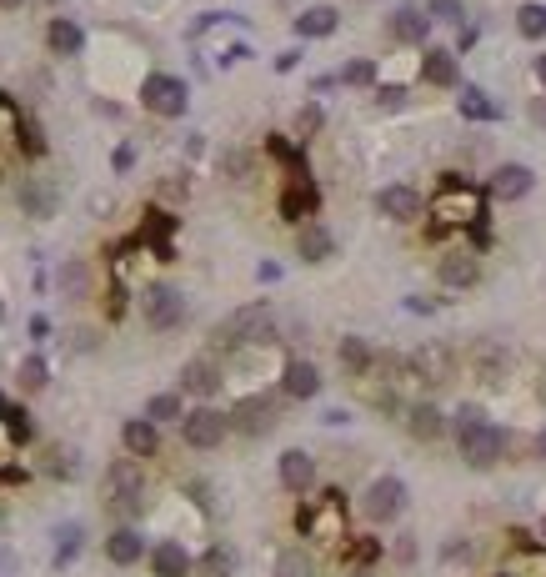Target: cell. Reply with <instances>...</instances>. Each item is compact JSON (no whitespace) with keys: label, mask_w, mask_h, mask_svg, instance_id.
Wrapping results in <instances>:
<instances>
[{"label":"cell","mask_w":546,"mask_h":577,"mask_svg":"<svg viewBox=\"0 0 546 577\" xmlns=\"http://www.w3.org/2000/svg\"><path fill=\"white\" fill-rule=\"evenodd\" d=\"M226 417H231V432H241V437H266V432H276V422H281V392H251V397H241Z\"/></svg>","instance_id":"cell-2"},{"label":"cell","mask_w":546,"mask_h":577,"mask_svg":"<svg viewBox=\"0 0 546 577\" xmlns=\"http://www.w3.org/2000/svg\"><path fill=\"white\" fill-rule=\"evenodd\" d=\"M141 106L151 111V116H166V121H176V116H186V106H191V91H186V81L181 76H146L141 81Z\"/></svg>","instance_id":"cell-6"},{"label":"cell","mask_w":546,"mask_h":577,"mask_svg":"<svg viewBox=\"0 0 546 577\" xmlns=\"http://www.w3.org/2000/svg\"><path fill=\"white\" fill-rule=\"evenodd\" d=\"M16 382H21V392H41V387L51 382L46 357H26V362H21V372H16Z\"/></svg>","instance_id":"cell-39"},{"label":"cell","mask_w":546,"mask_h":577,"mask_svg":"<svg viewBox=\"0 0 546 577\" xmlns=\"http://www.w3.org/2000/svg\"><path fill=\"white\" fill-rule=\"evenodd\" d=\"M211 342L221 347V352H236V347H266V342H276V307L271 302H246V307H236L216 332H211Z\"/></svg>","instance_id":"cell-1"},{"label":"cell","mask_w":546,"mask_h":577,"mask_svg":"<svg viewBox=\"0 0 546 577\" xmlns=\"http://www.w3.org/2000/svg\"><path fill=\"white\" fill-rule=\"evenodd\" d=\"M106 557H111L116 567H131V562L146 557V537H141L136 527H116V532L106 537Z\"/></svg>","instance_id":"cell-27"},{"label":"cell","mask_w":546,"mask_h":577,"mask_svg":"<svg viewBox=\"0 0 546 577\" xmlns=\"http://www.w3.org/2000/svg\"><path fill=\"white\" fill-rule=\"evenodd\" d=\"M141 492H146L141 462H136V457H116V462L106 467V477H101V497H106V507H116V512H136V507H141Z\"/></svg>","instance_id":"cell-3"},{"label":"cell","mask_w":546,"mask_h":577,"mask_svg":"<svg viewBox=\"0 0 546 577\" xmlns=\"http://www.w3.org/2000/svg\"><path fill=\"white\" fill-rule=\"evenodd\" d=\"M161 196H186V181H161Z\"/></svg>","instance_id":"cell-53"},{"label":"cell","mask_w":546,"mask_h":577,"mask_svg":"<svg viewBox=\"0 0 546 577\" xmlns=\"http://www.w3.org/2000/svg\"><path fill=\"white\" fill-rule=\"evenodd\" d=\"M426 16H431V21H446V26H461V21H466V6H461V0H431Z\"/></svg>","instance_id":"cell-42"},{"label":"cell","mask_w":546,"mask_h":577,"mask_svg":"<svg viewBox=\"0 0 546 577\" xmlns=\"http://www.w3.org/2000/svg\"><path fill=\"white\" fill-rule=\"evenodd\" d=\"M226 437H231V417L216 412L211 402H201V407H191V412L181 417V442L196 447V452H211V447H221Z\"/></svg>","instance_id":"cell-5"},{"label":"cell","mask_w":546,"mask_h":577,"mask_svg":"<svg viewBox=\"0 0 546 577\" xmlns=\"http://www.w3.org/2000/svg\"><path fill=\"white\" fill-rule=\"evenodd\" d=\"M346 577H371V572H366V567H356V572H346Z\"/></svg>","instance_id":"cell-57"},{"label":"cell","mask_w":546,"mask_h":577,"mask_svg":"<svg viewBox=\"0 0 546 577\" xmlns=\"http://www.w3.org/2000/svg\"><path fill=\"white\" fill-rule=\"evenodd\" d=\"M531 452H536V457H541V462H546V427H541V432H536V442H531Z\"/></svg>","instance_id":"cell-54"},{"label":"cell","mask_w":546,"mask_h":577,"mask_svg":"<svg viewBox=\"0 0 546 577\" xmlns=\"http://www.w3.org/2000/svg\"><path fill=\"white\" fill-rule=\"evenodd\" d=\"M541 537H546V512H541Z\"/></svg>","instance_id":"cell-59"},{"label":"cell","mask_w":546,"mask_h":577,"mask_svg":"<svg viewBox=\"0 0 546 577\" xmlns=\"http://www.w3.org/2000/svg\"><path fill=\"white\" fill-rule=\"evenodd\" d=\"M371 402H376V412H386V417H396V412H401V397H396L391 387H381V392H376Z\"/></svg>","instance_id":"cell-48"},{"label":"cell","mask_w":546,"mask_h":577,"mask_svg":"<svg viewBox=\"0 0 546 577\" xmlns=\"http://www.w3.org/2000/svg\"><path fill=\"white\" fill-rule=\"evenodd\" d=\"M406 372L411 377H421V382H451V372H456V357H451V347H421V352H411V362H406Z\"/></svg>","instance_id":"cell-16"},{"label":"cell","mask_w":546,"mask_h":577,"mask_svg":"<svg viewBox=\"0 0 546 577\" xmlns=\"http://www.w3.org/2000/svg\"><path fill=\"white\" fill-rule=\"evenodd\" d=\"M436 276H441V286H451V292H471V286L481 281V261H476V251H446L441 256V266H436Z\"/></svg>","instance_id":"cell-15"},{"label":"cell","mask_w":546,"mask_h":577,"mask_svg":"<svg viewBox=\"0 0 546 577\" xmlns=\"http://www.w3.org/2000/svg\"><path fill=\"white\" fill-rule=\"evenodd\" d=\"M31 337L46 342V337H51V322H46V317H31Z\"/></svg>","instance_id":"cell-52"},{"label":"cell","mask_w":546,"mask_h":577,"mask_svg":"<svg viewBox=\"0 0 546 577\" xmlns=\"http://www.w3.org/2000/svg\"><path fill=\"white\" fill-rule=\"evenodd\" d=\"M11 136H21V116H16V106L0 96V146L11 151Z\"/></svg>","instance_id":"cell-44"},{"label":"cell","mask_w":546,"mask_h":577,"mask_svg":"<svg viewBox=\"0 0 546 577\" xmlns=\"http://www.w3.org/2000/svg\"><path fill=\"white\" fill-rule=\"evenodd\" d=\"M541 402H546V372H541Z\"/></svg>","instance_id":"cell-58"},{"label":"cell","mask_w":546,"mask_h":577,"mask_svg":"<svg viewBox=\"0 0 546 577\" xmlns=\"http://www.w3.org/2000/svg\"><path fill=\"white\" fill-rule=\"evenodd\" d=\"M481 422H486V412H481L476 402H461L456 417H451V437H466V432H476Z\"/></svg>","instance_id":"cell-41"},{"label":"cell","mask_w":546,"mask_h":577,"mask_svg":"<svg viewBox=\"0 0 546 577\" xmlns=\"http://www.w3.org/2000/svg\"><path fill=\"white\" fill-rule=\"evenodd\" d=\"M111 161H116V171H131V161H136V151H131V146H116V156H111Z\"/></svg>","instance_id":"cell-49"},{"label":"cell","mask_w":546,"mask_h":577,"mask_svg":"<svg viewBox=\"0 0 546 577\" xmlns=\"http://www.w3.org/2000/svg\"><path fill=\"white\" fill-rule=\"evenodd\" d=\"M141 307H146L151 332H176L186 322V297L176 292V286H151V292L141 297Z\"/></svg>","instance_id":"cell-9"},{"label":"cell","mask_w":546,"mask_h":577,"mask_svg":"<svg viewBox=\"0 0 546 577\" xmlns=\"http://www.w3.org/2000/svg\"><path fill=\"white\" fill-rule=\"evenodd\" d=\"M296 527L301 532H326V537H341L346 532V507H341V492H326L321 507H301L296 512Z\"/></svg>","instance_id":"cell-11"},{"label":"cell","mask_w":546,"mask_h":577,"mask_svg":"<svg viewBox=\"0 0 546 577\" xmlns=\"http://www.w3.org/2000/svg\"><path fill=\"white\" fill-rule=\"evenodd\" d=\"M456 452H461V462H466V467L486 472V467H496V462L511 452V432H506V427H496V422H481L476 432L456 437Z\"/></svg>","instance_id":"cell-4"},{"label":"cell","mask_w":546,"mask_h":577,"mask_svg":"<svg viewBox=\"0 0 546 577\" xmlns=\"http://www.w3.org/2000/svg\"><path fill=\"white\" fill-rule=\"evenodd\" d=\"M406 432H411L416 442H436V437L446 432V412H441L436 402H416V407H406Z\"/></svg>","instance_id":"cell-26"},{"label":"cell","mask_w":546,"mask_h":577,"mask_svg":"<svg viewBox=\"0 0 546 577\" xmlns=\"http://www.w3.org/2000/svg\"><path fill=\"white\" fill-rule=\"evenodd\" d=\"M376 211H381L386 221H416V216H421V196H416L411 186H381V191H376Z\"/></svg>","instance_id":"cell-19"},{"label":"cell","mask_w":546,"mask_h":577,"mask_svg":"<svg viewBox=\"0 0 546 577\" xmlns=\"http://www.w3.org/2000/svg\"><path fill=\"white\" fill-rule=\"evenodd\" d=\"M56 286H61V297H66V302H86V297H91V286H96V271H91V261H86V256H71V261H61V271H56Z\"/></svg>","instance_id":"cell-18"},{"label":"cell","mask_w":546,"mask_h":577,"mask_svg":"<svg viewBox=\"0 0 546 577\" xmlns=\"http://www.w3.org/2000/svg\"><path fill=\"white\" fill-rule=\"evenodd\" d=\"M321 121H326L321 106H301V111H296V141H311V136L321 131Z\"/></svg>","instance_id":"cell-43"},{"label":"cell","mask_w":546,"mask_h":577,"mask_svg":"<svg viewBox=\"0 0 546 577\" xmlns=\"http://www.w3.org/2000/svg\"><path fill=\"white\" fill-rule=\"evenodd\" d=\"M296 61H301V51H281V56H276V71H296Z\"/></svg>","instance_id":"cell-51"},{"label":"cell","mask_w":546,"mask_h":577,"mask_svg":"<svg viewBox=\"0 0 546 577\" xmlns=\"http://www.w3.org/2000/svg\"><path fill=\"white\" fill-rule=\"evenodd\" d=\"M471 372H476L481 382H501V372H506V352H501L491 337H481V342L471 347Z\"/></svg>","instance_id":"cell-30"},{"label":"cell","mask_w":546,"mask_h":577,"mask_svg":"<svg viewBox=\"0 0 546 577\" xmlns=\"http://www.w3.org/2000/svg\"><path fill=\"white\" fill-rule=\"evenodd\" d=\"M121 442H126V457H156L161 452V427L156 422H146V417H131L126 427H121Z\"/></svg>","instance_id":"cell-21"},{"label":"cell","mask_w":546,"mask_h":577,"mask_svg":"<svg viewBox=\"0 0 546 577\" xmlns=\"http://www.w3.org/2000/svg\"><path fill=\"white\" fill-rule=\"evenodd\" d=\"M406 312H421V317H431V312H436V302H426V297H406Z\"/></svg>","instance_id":"cell-50"},{"label":"cell","mask_w":546,"mask_h":577,"mask_svg":"<svg viewBox=\"0 0 546 577\" xmlns=\"http://www.w3.org/2000/svg\"><path fill=\"white\" fill-rule=\"evenodd\" d=\"M16 201H21V211H26V216L51 221V216L61 211V186H56V181H46V176H26V181H21V191H16Z\"/></svg>","instance_id":"cell-10"},{"label":"cell","mask_w":546,"mask_h":577,"mask_svg":"<svg viewBox=\"0 0 546 577\" xmlns=\"http://www.w3.org/2000/svg\"><path fill=\"white\" fill-rule=\"evenodd\" d=\"M391 36H396L401 46H426V36H431V16L416 11V6H396V11H391Z\"/></svg>","instance_id":"cell-20"},{"label":"cell","mask_w":546,"mask_h":577,"mask_svg":"<svg viewBox=\"0 0 546 577\" xmlns=\"http://www.w3.org/2000/svg\"><path fill=\"white\" fill-rule=\"evenodd\" d=\"M421 81L426 86H441V91H451L461 76H456V51H441V46H431V51H421Z\"/></svg>","instance_id":"cell-23"},{"label":"cell","mask_w":546,"mask_h":577,"mask_svg":"<svg viewBox=\"0 0 546 577\" xmlns=\"http://www.w3.org/2000/svg\"><path fill=\"white\" fill-rule=\"evenodd\" d=\"M321 392V372L306 362V357H291L286 367H281V397H291V402H311Z\"/></svg>","instance_id":"cell-17"},{"label":"cell","mask_w":546,"mask_h":577,"mask_svg":"<svg viewBox=\"0 0 546 577\" xmlns=\"http://www.w3.org/2000/svg\"><path fill=\"white\" fill-rule=\"evenodd\" d=\"M311 211H316V186H311L306 171H291V186H286V196H281V216H286V221H301V216H311Z\"/></svg>","instance_id":"cell-24"},{"label":"cell","mask_w":546,"mask_h":577,"mask_svg":"<svg viewBox=\"0 0 546 577\" xmlns=\"http://www.w3.org/2000/svg\"><path fill=\"white\" fill-rule=\"evenodd\" d=\"M276 577H316V562H311V552H301V547H286V552L276 557Z\"/></svg>","instance_id":"cell-38"},{"label":"cell","mask_w":546,"mask_h":577,"mask_svg":"<svg viewBox=\"0 0 546 577\" xmlns=\"http://www.w3.org/2000/svg\"><path fill=\"white\" fill-rule=\"evenodd\" d=\"M461 116H466V121H496V116H501V106H496V101H486V91H481V86H461Z\"/></svg>","instance_id":"cell-34"},{"label":"cell","mask_w":546,"mask_h":577,"mask_svg":"<svg viewBox=\"0 0 546 577\" xmlns=\"http://www.w3.org/2000/svg\"><path fill=\"white\" fill-rule=\"evenodd\" d=\"M201 577H236V547H226V542H211L206 552H201Z\"/></svg>","instance_id":"cell-33"},{"label":"cell","mask_w":546,"mask_h":577,"mask_svg":"<svg viewBox=\"0 0 546 577\" xmlns=\"http://www.w3.org/2000/svg\"><path fill=\"white\" fill-rule=\"evenodd\" d=\"M336 26H341V16H336L331 6H311V11L296 16V36H301V41H326Z\"/></svg>","instance_id":"cell-28"},{"label":"cell","mask_w":546,"mask_h":577,"mask_svg":"<svg viewBox=\"0 0 546 577\" xmlns=\"http://www.w3.org/2000/svg\"><path fill=\"white\" fill-rule=\"evenodd\" d=\"M401 507H406V482H401V477H376V482H366V492H361L366 522L386 527V522L401 517Z\"/></svg>","instance_id":"cell-7"},{"label":"cell","mask_w":546,"mask_h":577,"mask_svg":"<svg viewBox=\"0 0 546 577\" xmlns=\"http://www.w3.org/2000/svg\"><path fill=\"white\" fill-rule=\"evenodd\" d=\"M431 211L446 221V226H466V221H481V196L471 186H461L456 176L441 181V196L431 201Z\"/></svg>","instance_id":"cell-8"},{"label":"cell","mask_w":546,"mask_h":577,"mask_svg":"<svg viewBox=\"0 0 546 577\" xmlns=\"http://www.w3.org/2000/svg\"><path fill=\"white\" fill-rule=\"evenodd\" d=\"M221 171H226V181H241V176L251 171V156H246V151H226V156H221Z\"/></svg>","instance_id":"cell-46"},{"label":"cell","mask_w":546,"mask_h":577,"mask_svg":"<svg viewBox=\"0 0 546 577\" xmlns=\"http://www.w3.org/2000/svg\"><path fill=\"white\" fill-rule=\"evenodd\" d=\"M276 477H281V487H286L291 497H306V492L316 487V457L301 452V447H291V452H281Z\"/></svg>","instance_id":"cell-13"},{"label":"cell","mask_w":546,"mask_h":577,"mask_svg":"<svg viewBox=\"0 0 546 577\" xmlns=\"http://www.w3.org/2000/svg\"><path fill=\"white\" fill-rule=\"evenodd\" d=\"M186 417V407H181V392H156L151 402H146V422H181Z\"/></svg>","instance_id":"cell-35"},{"label":"cell","mask_w":546,"mask_h":577,"mask_svg":"<svg viewBox=\"0 0 546 577\" xmlns=\"http://www.w3.org/2000/svg\"><path fill=\"white\" fill-rule=\"evenodd\" d=\"M46 41H51L56 56H81V51H86V31H81L76 21H66V16H56V21L46 26Z\"/></svg>","instance_id":"cell-29"},{"label":"cell","mask_w":546,"mask_h":577,"mask_svg":"<svg viewBox=\"0 0 546 577\" xmlns=\"http://www.w3.org/2000/svg\"><path fill=\"white\" fill-rule=\"evenodd\" d=\"M336 251V236L326 231V226H316V221H306L301 231H296V256L306 261V266H321L326 256Z\"/></svg>","instance_id":"cell-25"},{"label":"cell","mask_w":546,"mask_h":577,"mask_svg":"<svg viewBox=\"0 0 546 577\" xmlns=\"http://www.w3.org/2000/svg\"><path fill=\"white\" fill-rule=\"evenodd\" d=\"M26 6V0H0V11H21Z\"/></svg>","instance_id":"cell-56"},{"label":"cell","mask_w":546,"mask_h":577,"mask_svg":"<svg viewBox=\"0 0 546 577\" xmlns=\"http://www.w3.org/2000/svg\"><path fill=\"white\" fill-rule=\"evenodd\" d=\"M516 31H521L526 41H541V36H546V6H541V0H526V6L516 11Z\"/></svg>","instance_id":"cell-37"},{"label":"cell","mask_w":546,"mask_h":577,"mask_svg":"<svg viewBox=\"0 0 546 577\" xmlns=\"http://www.w3.org/2000/svg\"><path fill=\"white\" fill-rule=\"evenodd\" d=\"M531 186H536V176H531V166H521V161H501V166L491 171V181H486V191H491L496 201H521V196H531Z\"/></svg>","instance_id":"cell-14"},{"label":"cell","mask_w":546,"mask_h":577,"mask_svg":"<svg viewBox=\"0 0 546 577\" xmlns=\"http://www.w3.org/2000/svg\"><path fill=\"white\" fill-rule=\"evenodd\" d=\"M46 472H51V477H61V482H71V477L81 472L76 447H51V452H46Z\"/></svg>","instance_id":"cell-40"},{"label":"cell","mask_w":546,"mask_h":577,"mask_svg":"<svg viewBox=\"0 0 546 577\" xmlns=\"http://www.w3.org/2000/svg\"><path fill=\"white\" fill-rule=\"evenodd\" d=\"M531 71H536V81L546 86V56H536V61H531Z\"/></svg>","instance_id":"cell-55"},{"label":"cell","mask_w":546,"mask_h":577,"mask_svg":"<svg viewBox=\"0 0 546 577\" xmlns=\"http://www.w3.org/2000/svg\"><path fill=\"white\" fill-rule=\"evenodd\" d=\"M496 577H546V552H541V547H531V542H521V547H516V557H511Z\"/></svg>","instance_id":"cell-32"},{"label":"cell","mask_w":546,"mask_h":577,"mask_svg":"<svg viewBox=\"0 0 546 577\" xmlns=\"http://www.w3.org/2000/svg\"><path fill=\"white\" fill-rule=\"evenodd\" d=\"M81 542H86L81 522H66V527H56V567H71V562H76V552H81Z\"/></svg>","instance_id":"cell-36"},{"label":"cell","mask_w":546,"mask_h":577,"mask_svg":"<svg viewBox=\"0 0 546 577\" xmlns=\"http://www.w3.org/2000/svg\"><path fill=\"white\" fill-rule=\"evenodd\" d=\"M336 81H341V86H371V81H376V66H371V61H351Z\"/></svg>","instance_id":"cell-45"},{"label":"cell","mask_w":546,"mask_h":577,"mask_svg":"<svg viewBox=\"0 0 546 577\" xmlns=\"http://www.w3.org/2000/svg\"><path fill=\"white\" fill-rule=\"evenodd\" d=\"M376 106H386V111L406 106V86H381V91H376Z\"/></svg>","instance_id":"cell-47"},{"label":"cell","mask_w":546,"mask_h":577,"mask_svg":"<svg viewBox=\"0 0 546 577\" xmlns=\"http://www.w3.org/2000/svg\"><path fill=\"white\" fill-rule=\"evenodd\" d=\"M191 567H196V562H191V552H186L176 537H166V542L151 547V572H156V577H191Z\"/></svg>","instance_id":"cell-22"},{"label":"cell","mask_w":546,"mask_h":577,"mask_svg":"<svg viewBox=\"0 0 546 577\" xmlns=\"http://www.w3.org/2000/svg\"><path fill=\"white\" fill-rule=\"evenodd\" d=\"M221 362L216 357H191L186 367H181V392L186 397H201V402H211L216 392H221Z\"/></svg>","instance_id":"cell-12"},{"label":"cell","mask_w":546,"mask_h":577,"mask_svg":"<svg viewBox=\"0 0 546 577\" xmlns=\"http://www.w3.org/2000/svg\"><path fill=\"white\" fill-rule=\"evenodd\" d=\"M336 357H341V367H346L351 377H371V362H376V352H371V342H366V337H341Z\"/></svg>","instance_id":"cell-31"}]
</instances>
